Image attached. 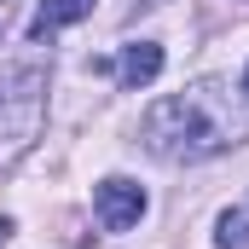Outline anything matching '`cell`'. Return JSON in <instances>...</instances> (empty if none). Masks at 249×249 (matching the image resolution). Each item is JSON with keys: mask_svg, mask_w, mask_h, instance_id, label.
Wrapping results in <instances>:
<instances>
[{"mask_svg": "<svg viewBox=\"0 0 249 249\" xmlns=\"http://www.w3.org/2000/svg\"><path fill=\"white\" fill-rule=\"evenodd\" d=\"M249 139V110L232 99V87L220 81H191L180 93H162L145 116H139V145L157 162H209L226 157Z\"/></svg>", "mask_w": 249, "mask_h": 249, "instance_id": "cell-1", "label": "cell"}, {"mask_svg": "<svg viewBox=\"0 0 249 249\" xmlns=\"http://www.w3.org/2000/svg\"><path fill=\"white\" fill-rule=\"evenodd\" d=\"M47 127V64H6L0 70V174H12Z\"/></svg>", "mask_w": 249, "mask_h": 249, "instance_id": "cell-2", "label": "cell"}, {"mask_svg": "<svg viewBox=\"0 0 249 249\" xmlns=\"http://www.w3.org/2000/svg\"><path fill=\"white\" fill-rule=\"evenodd\" d=\"M145 209H151V197H145L139 180H127V174H110V180L93 186V214H99L105 232H133L145 220Z\"/></svg>", "mask_w": 249, "mask_h": 249, "instance_id": "cell-3", "label": "cell"}, {"mask_svg": "<svg viewBox=\"0 0 249 249\" xmlns=\"http://www.w3.org/2000/svg\"><path fill=\"white\" fill-rule=\"evenodd\" d=\"M162 75V47L157 41H127L122 58H116V81L122 87H151Z\"/></svg>", "mask_w": 249, "mask_h": 249, "instance_id": "cell-4", "label": "cell"}, {"mask_svg": "<svg viewBox=\"0 0 249 249\" xmlns=\"http://www.w3.org/2000/svg\"><path fill=\"white\" fill-rule=\"evenodd\" d=\"M93 12V0H41L35 6V18H29V41H47V35H58L70 23H81Z\"/></svg>", "mask_w": 249, "mask_h": 249, "instance_id": "cell-5", "label": "cell"}, {"mask_svg": "<svg viewBox=\"0 0 249 249\" xmlns=\"http://www.w3.org/2000/svg\"><path fill=\"white\" fill-rule=\"evenodd\" d=\"M214 249H249V209H220V220H214Z\"/></svg>", "mask_w": 249, "mask_h": 249, "instance_id": "cell-6", "label": "cell"}, {"mask_svg": "<svg viewBox=\"0 0 249 249\" xmlns=\"http://www.w3.org/2000/svg\"><path fill=\"white\" fill-rule=\"evenodd\" d=\"M238 93H244V99H249V64H244V81H238Z\"/></svg>", "mask_w": 249, "mask_h": 249, "instance_id": "cell-7", "label": "cell"}]
</instances>
